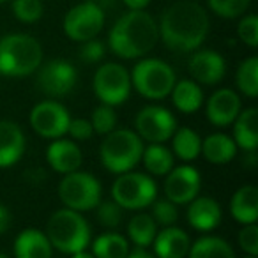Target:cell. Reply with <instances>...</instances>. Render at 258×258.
Listing matches in <instances>:
<instances>
[{
  "instance_id": "1",
  "label": "cell",
  "mask_w": 258,
  "mask_h": 258,
  "mask_svg": "<svg viewBox=\"0 0 258 258\" xmlns=\"http://www.w3.org/2000/svg\"><path fill=\"white\" fill-rule=\"evenodd\" d=\"M158 29L168 50L189 53L198 50L207 39L211 22L207 11L198 2L179 0L163 11Z\"/></svg>"
},
{
  "instance_id": "2",
  "label": "cell",
  "mask_w": 258,
  "mask_h": 258,
  "mask_svg": "<svg viewBox=\"0 0 258 258\" xmlns=\"http://www.w3.org/2000/svg\"><path fill=\"white\" fill-rule=\"evenodd\" d=\"M158 41V22L145 9L124 13L108 34V46L111 53L125 60L145 57Z\"/></svg>"
},
{
  "instance_id": "3",
  "label": "cell",
  "mask_w": 258,
  "mask_h": 258,
  "mask_svg": "<svg viewBox=\"0 0 258 258\" xmlns=\"http://www.w3.org/2000/svg\"><path fill=\"white\" fill-rule=\"evenodd\" d=\"M43 64V46L29 34H8L0 39V75L25 78Z\"/></svg>"
},
{
  "instance_id": "4",
  "label": "cell",
  "mask_w": 258,
  "mask_h": 258,
  "mask_svg": "<svg viewBox=\"0 0 258 258\" xmlns=\"http://www.w3.org/2000/svg\"><path fill=\"white\" fill-rule=\"evenodd\" d=\"M46 237L51 247L60 253L75 254L90 244V226L82 212L64 207L51 214L46 225Z\"/></svg>"
},
{
  "instance_id": "5",
  "label": "cell",
  "mask_w": 258,
  "mask_h": 258,
  "mask_svg": "<svg viewBox=\"0 0 258 258\" xmlns=\"http://www.w3.org/2000/svg\"><path fill=\"white\" fill-rule=\"evenodd\" d=\"M144 140L131 129H113L104 135L99 147L101 165L111 173L131 172L142 161L144 154Z\"/></svg>"
},
{
  "instance_id": "6",
  "label": "cell",
  "mask_w": 258,
  "mask_h": 258,
  "mask_svg": "<svg viewBox=\"0 0 258 258\" xmlns=\"http://www.w3.org/2000/svg\"><path fill=\"white\" fill-rule=\"evenodd\" d=\"M129 76L135 90L147 99H165L177 82L172 66L161 58H144Z\"/></svg>"
},
{
  "instance_id": "7",
  "label": "cell",
  "mask_w": 258,
  "mask_h": 258,
  "mask_svg": "<svg viewBox=\"0 0 258 258\" xmlns=\"http://www.w3.org/2000/svg\"><path fill=\"white\" fill-rule=\"evenodd\" d=\"M158 198V186L154 179L145 173H120L111 184V200L124 211H140Z\"/></svg>"
},
{
  "instance_id": "8",
  "label": "cell",
  "mask_w": 258,
  "mask_h": 258,
  "mask_svg": "<svg viewBox=\"0 0 258 258\" xmlns=\"http://www.w3.org/2000/svg\"><path fill=\"white\" fill-rule=\"evenodd\" d=\"M101 182L87 172H71L66 173L58 184V198L68 209L76 212L96 209L101 202Z\"/></svg>"
},
{
  "instance_id": "9",
  "label": "cell",
  "mask_w": 258,
  "mask_h": 258,
  "mask_svg": "<svg viewBox=\"0 0 258 258\" xmlns=\"http://www.w3.org/2000/svg\"><path fill=\"white\" fill-rule=\"evenodd\" d=\"M62 27H64V34L71 41L85 43L97 37V34L103 30L104 11L94 0L80 2L66 13Z\"/></svg>"
},
{
  "instance_id": "10",
  "label": "cell",
  "mask_w": 258,
  "mask_h": 258,
  "mask_svg": "<svg viewBox=\"0 0 258 258\" xmlns=\"http://www.w3.org/2000/svg\"><path fill=\"white\" fill-rule=\"evenodd\" d=\"M92 85L101 103L108 106H118L131 94V76L122 64L106 62L97 68Z\"/></svg>"
},
{
  "instance_id": "11",
  "label": "cell",
  "mask_w": 258,
  "mask_h": 258,
  "mask_svg": "<svg viewBox=\"0 0 258 258\" xmlns=\"http://www.w3.org/2000/svg\"><path fill=\"white\" fill-rule=\"evenodd\" d=\"M137 135L149 144H165L175 133L177 122L172 111L163 106H145L138 111Z\"/></svg>"
},
{
  "instance_id": "12",
  "label": "cell",
  "mask_w": 258,
  "mask_h": 258,
  "mask_svg": "<svg viewBox=\"0 0 258 258\" xmlns=\"http://www.w3.org/2000/svg\"><path fill=\"white\" fill-rule=\"evenodd\" d=\"M69 111L57 101H41L30 111V125L39 137L57 140L68 135Z\"/></svg>"
},
{
  "instance_id": "13",
  "label": "cell",
  "mask_w": 258,
  "mask_h": 258,
  "mask_svg": "<svg viewBox=\"0 0 258 258\" xmlns=\"http://www.w3.org/2000/svg\"><path fill=\"white\" fill-rule=\"evenodd\" d=\"M78 80L75 66L64 58H55L39 66V75H37V87L41 92L51 97H62L73 90Z\"/></svg>"
},
{
  "instance_id": "14",
  "label": "cell",
  "mask_w": 258,
  "mask_h": 258,
  "mask_svg": "<svg viewBox=\"0 0 258 258\" xmlns=\"http://www.w3.org/2000/svg\"><path fill=\"white\" fill-rule=\"evenodd\" d=\"M202 186L200 173L195 166L182 165L166 173L165 195L172 204L184 205L198 197Z\"/></svg>"
},
{
  "instance_id": "15",
  "label": "cell",
  "mask_w": 258,
  "mask_h": 258,
  "mask_svg": "<svg viewBox=\"0 0 258 258\" xmlns=\"http://www.w3.org/2000/svg\"><path fill=\"white\" fill-rule=\"evenodd\" d=\"M187 69L193 76V82L202 85H216L225 76L226 62L223 55L214 50H195L187 62Z\"/></svg>"
},
{
  "instance_id": "16",
  "label": "cell",
  "mask_w": 258,
  "mask_h": 258,
  "mask_svg": "<svg viewBox=\"0 0 258 258\" xmlns=\"http://www.w3.org/2000/svg\"><path fill=\"white\" fill-rule=\"evenodd\" d=\"M240 113V97L232 89H219L209 97L207 118L212 125L226 127Z\"/></svg>"
},
{
  "instance_id": "17",
  "label": "cell",
  "mask_w": 258,
  "mask_h": 258,
  "mask_svg": "<svg viewBox=\"0 0 258 258\" xmlns=\"http://www.w3.org/2000/svg\"><path fill=\"white\" fill-rule=\"evenodd\" d=\"M156 258H186L191 247V239L182 228L165 226L152 240Z\"/></svg>"
},
{
  "instance_id": "18",
  "label": "cell",
  "mask_w": 258,
  "mask_h": 258,
  "mask_svg": "<svg viewBox=\"0 0 258 258\" xmlns=\"http://www.w3.org/2000/svg\"><path fill=\"white\" fill-rule=\"evenodd\" d=\"M25 152V135L11 120H0V168H9L22 159Z\"/></svg>"
},
{
  "instance_id": "19",
  "label": "cell",
  "mask_w": 258,
  "mask_h": 258,
  "mask_svg": "<svg viewBox=\"0 0 258 258\" xmlns=\"http://www.w3.org/2000/svg\"><path fill=\"white\" fill-rule=\"evenodd\" d=\"M82 151L71 140L57 138L50 144L46 151V161L57 173H71L82 166Z\"/></svg>"
},
{
  "instance_id": "20",
  "label": "cell",
  "mask_w": 258,
  "mask_h": 258,
  "mask_svg": "<svg viewBox=\"0 0 258 258\" xmlns=\"http://www.w3.org/2000/svg\"><path fill=\"white\" fill-rule=\"evenodd\" d=\"M221 207L218 200L211 197H197L189 202L187 221L198 232H211L221 223Z\"/></svg>"
},
{
  "instance_id": "21",
  "label": "cell",
  "mask_w": 258,
  "mask_h": 258,
  "mask_svg": "<svg viewBox=\"0 0 258 258\" xmlns=\"http://www.w3.org/2000/svg\"><path fill=\"white\" fill-rule=\"evenodd\" d=\"M51 251L46 233L37 228H25L15 240L16 258H51Z\"/></svg>"
},
{
  "instance_id": "22",
  "label": "cell",
  "mask_w": 258,
  "mask_h": 258,
  "mask_svg": "<svg viewBox=\"0 0 258 258\" xmlns=\"http://www.w3.org/2000/svg\"><path fill=\"white\" fill-rule=\"evenodd\" d=\"M230 212L240 225H251L258 219V189L253 184L239 187L230 202Z\"/></svg>"
},
{
  "instance_id": "23",
  "label": "cell",
  "mask_w": 258,
  "mask_h": 258,
  "mask_svg": "<svg viewBox=\"0 0 258 258\" xmlns=\"http://www.w3.org/2000/svg\"><path fill=\"white\" fill-rule=\"evenodd\" d=\"M233 142L237 147L246 152L256 151L258 147V110L247 108L240 110L237 118L233 120Z\"/></svg>"
},
{
  "instance_id": "24",
  "label": "cell",
  "mask_w": 258,
  "mask_h": 258,
  "mask_svg": "<svg viewBox=\"0 0 258 258\" xmlns=\"http://www.w3.org/2000/svg\"><path fill=\"white\" fill-rule=\"evenodd\" d=\"M204 158L212 165H226L230 163L237 154V145L233 138H230L225 133H214L209 135L204 142H202V151Z\"/></svg>"
},
{
  "instance_id": "25",
  "label": "cell",
  "mask_w": 258,
  "mask_h": 258,
  "mask_svg": "<svg viewBox=\"0 0 258 258\" xmlns=\"http://www.w3.org/2000/svg\"><path fill=\"white\" fill-rule=\"evenodd\" d=\"M170 94H172L175 108L182 113H195L197 110H200L202 103H204V92H202L200 83L193 82V80L175 82Z\"/></svg>"
},
{
  "instance_id": "26",
  "label": "cell",
  "mask_w": 258,
  "mask_h": 258,
  "mask_svg": "<svg viewBox=\"0 0 258 258\" xmlns=\"http://www.w3.org/2000/svg\"><path fill=\"white\" fill-rule=\"evenodd\" d=\"M189 258H235V251L221 237H200L189 247Z\"/></svg>"
},
{
  "instance_id": "27",
  "label": "cell",
  "mask_w": 258,
  "mask_h": 258,
  "mask_svg": "<svg viewBox=\"0 0 258 258\" xmlns=\"http://www.w3.org/2000/svg\"><path fill=\"white\" fill-rule=\"evenodd\" d=\"M142 161L151 175L163 177L173 168V152L163 144H151L147 149H144Z\"/></svg>"
},
{
  "instance_id": "28",
  "label": "cell",
  "mask_w": 258,
  "mask_h": 258,
  "mask_svg": "<svg viewBox=\"0 0 258 258\" xmlns=\"http://www.w3.org/2000/svg\"><path fill=\"white\" fill-rule=\"evenodd\" d=\"M156 233H158V225L152 219L151 214H137L131 218L127 225V235L131 239V242L137 247L147 249L149 246H152Z\"/></svg>"
},
{
  "instance_id": "29",
  "label": "cell",
  "mask_w": 258,
  "mask_h": 258,
  "mask_svg": "<svg viewBox=\"0 0 258 258\" xmlns=\"http://www.w3.org/2000/svg\"><path fill=\"white\" fill-rule=\"evenodd\" d=\"M173 142V154L182 161H193L200 156L202 151V138L198 137L197 131L189 127H180L175 129V133L172 135Z\"/></svg>"
},
{
  "instance_id": "30",
  "label": "cell",
  "mask_w": 258,
  "mask_h": 258,
  "mask_svg": "<svg viewBox=\"0 0 258 258\" xmlns=\"http://www.w3.org/2000/svg\"><path fill=\"white\" fill-rule=\"evenodd\" d=\"M127 253L129 242L120 233H103L92 242V254L96 258H125Z\"/></svg>"
},
{
  "instance_id": "31",
  "label": "cell",
  "mask_w": 258,
  "mask_h": 258,
  "mask_svg": "<svg viewBox=\"0 0 258 258\" xmlns=\"http://www.w3.org/2000/svg\"><path fill=\"white\" fill-rule=\"evenodd\" d=\"M235 82L239 90L244 96L254 97L258 96V58L256 57H247L242 60L237 68Z\"/></svg>"
},
{
  "instance_id": "32",
  "label": "cell",
  "mask_w": 258,
  "mask_h": 258,
  "mask_svg": "<svg viewBox=\"0 0 258 258\" xmlns=\"http://www.w3.org/2000/svg\"><path fill=\"white\" fill-rule=\"evenodd\" d=\"M13 15L22 23H36L43 18V0H13Z\"/></svg>"
},
{
  "instance_id": "33",
  "label": "cell",
  "mask_w": 258,
  "mask_h": 258,
  "mask_svg": "<svg viewBox=\"0 0 258 258\" xmlns=\"http://www.w3.org/2000/svg\"><path fill=\"white\" fill-rule=\"evenodd\" d=\"M90 125H92L94 133L101 135V137L111 133V131L117 127V113H115L113 106H108V104L101 103L99 106L92 111Z\"/></svg>"
},
{
  "instance_id": "34",
  "label": "cell",
  "mask_w": 258,
  "mask_h": 258,
  "mask_svg": "<svg viewBox=\"0 0 258 258\" xmlns=\"http://www.w3.org/2000/svg\"><path fill=\"white\" fill-rule=\"evenodd\" d=\"M207 4L216 16L225 20H233L242 16L247 11L251 0H207Z\"/></svg>"
},
{
  "instance_id": "35",
  "label": "cell",
  "mask_w": 258,
  "mask_h": 258,
  "mask_svg": "<svg viewBox=\"0 0 258 258\" xmlns=\"http://www.w3.org/2000/svg\"><path fill=\"white\" fill-rule=\"evenodd\" d=\"M96 216L99 225H103L104 228H117L124 218V209L113 200L99 202L96 205Z\"/></svg>"
},
{
  "instance_id": "36",
  "label": "cell",
  "mask_w": 258,
  "mask_h": 258,
  "mask_svg": "<svg viewBox=\"0 0 258 258\" xmlns=\"http://www.w3.org/2000/svg\"><path fill=\"white\" fill-rule=\"evenodd\" d=\"M152 219L156 221V225L161 226H172L175 225V221L179 219V211L177 205L172 204L168 198H156L152 202Z\"/></svg>"
},
{
  "instance_id": "37",
  "label": "cell",
  "mask_w": 258,
  "mask_h": 258,
  "mask_svg": "<svg viewBox=\"0 0 258 258\" xmlns=\"http://www.w3.org/2000/svg\"><path fill=\"white\" fill-rule=\"evenodd\" d=\"M237 36L246 46L256 48L258 46V16L256 15H246L237 25Z\"/></svg>"
},
{
  "instance_id": "38",
  "label": "cell",
  "mask_w": 258,
  "mask_h": 258,
  "mask_svg": "<svg viewBox=\"0 0 258 258\" xmlns=\"http://www.w3.org/2000/svg\"><path fill=\"white\" fill-rule=\"evenodd\" d=\"M237 240H239V246L244 253L256 256L258 254V226H256V223L244 225L242 230L239 232Z\"/></svg>"
},
{
  "instance_id": "39",
  "label": "cell",
  "mask_w": 258,
  "mask_h": 258,
  "mask_svg": "<svg viewBox=\"0 0 258 258\" xmlns=\"http://www.w3.org/2000/svg\"><path fill=\"white\" fill-rule=\"evenodd\" d=\"M104 53H106V46L103 41L96 39V37L82 43V48H80V58L85 64H96V62L103 60Z\"/></svg>"
},
{
  "instance_id": "40",
  "label": "cell",
  "mask_w": 258,
  "mask_h": 258,
  "mask_svg": "<svg viewBox=\"0 0 258 258\" xmlns=\"http://www.w3.org/2000/svg\"><path fill=\"white\" fill-rule=\"evenodd\" d=\"M68 133L71 135L75 140L83 142L92 137L94 129H92V125H90V120H87V118H71V120H69Z\"/></svg>"
},
{
  "instance_id": "41",
  "label": "cell",
  "mask_w": 258,
  "mask_h": 258,
  "mask_svg": "<svg viewBox=\"0 0 258 258\" xmlns=\"http://www.w3.org/2000/svg\"><path fill=\"white\" fill-rule=\"evenodd\" d=\"M11 221H13V218H11L9 209L4 207V205H0V235L11 228Z\"/></svg>"
},
{
  "instance_id": "42",
  "label": "cell",
  "mask_w": 258,
  "mask_h": 258,
  "mask_svg": "<svg viewBox=\"0 0 258 258\" xmlns=\"http://www.w3.org/2000/svg\"><path fill=\"white\" fill-rule=\"evenodd\" d=\"M122 2L129 11H142L151 4V0H122Z\"/></svg>"
},
{
  "instance_id": "43",
  "label": "cell",
  "mask_w": 258,
  "mask_h": 258,
  "mask_svg": "<svg viewBox=\"0 0 258 258\" xmlns=\"http://www.w3.org/2000/svg\"><path fill=\"white\" fill-rule=\"evenodd\" d=\"M125 258H156L154 254H151L147 249H142V247H137L135 251H129Z\"/></svg>"
},
{
  "instance_id": "44",
  "label": "cell",
  "mask_w": 258,
  "mask_h": 258,
  "mask_svg": "<svg viewBox=\"0 0 258 258\" xmlns=\"http://www.w3.org/2000/svg\"><path fill=\"white\" fill-rule=\"evenodd\" d=\"M71 258H96L92 253H89L87 249H83V251H78V253H75V254H71Z\"/></svg>"
},
{
  "instance_id": "45",
  "label": "cell",
  "mask_w": 258,
  "mask_h": 258,
  "mask_svg": "<svg viewBox=\"0 0 258 258\" xmlns=\"http://www.w3.org/2000/svg\"><path fill=\"white\" fill-rule=\"evenodd\" d=\"M0 258H9L8 254H4V253H0Z\"/></svg>"
},
{
  "instance_id": "46",
  "label": "cell",
  "mask_w": 258,
  "mask_h": 258,
  "mask_svg": "<svg viewBox=\"0 0 258 258\" xmlns=\"http://www.w3.org/2000/svg\"><path fill=\"white\" fill-rule=\"evenodd\" d=\"M244 258H256V256H253V254H247V256H244Z\"/></svg>"
},
{
  "instance_id": "47",
  "label": "cell",
  "mask_w": 258,
  "mask_h": 258,
  "mask_svg": "<svg viewBox=\"0 0 258 258\" xmlns=\"http://www.w3.org/2000/svg\"><path fill=\"white\" fill-rule=\"evenodd\" d=\"M2 2H6V0H0V4H2Z\"/></svg>"
}]
</instances>
